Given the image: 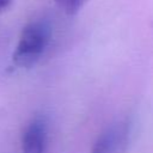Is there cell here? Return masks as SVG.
I'll return each instance as SVG.
<instances>
[{"instance_id": "7a4b0ae2", "label": "cell", "mask_w": 153, "mask_h": 153, "mask_svg": "<svg viewBox=\"0 0 153 153\" xmlns=\"http://www.w3.org/2000/svg\"><path fill=\"white\" fill-rule=\"evenodd\" d=\"M131 123L128 120H118L110 124L93 142L91 153H123L129 145Z\"/></svg>"}, {"instance_id": "6da1fadb", "label": "cell", "mask_w": 153, "mask_h": 153, "mask_svg": "<svg viewBox=\"0 0 153 153\" xmlns=\"http://www.w3.org/2000/svg\"><path fill=\"white\" fill-rule=\"evenodd\" d=\"M51 38V26L39 19L29 23L22 31L12 60L17 67L30 68L42 57Z\"/></svg>"}, {"instance_id": "277c9868", "label": "cell", "mask_w": 153, "mask_h": 153, "mask_svg": "<svg viewBox=\"0 0 153 153\" xmlns=\"http://www.w3.org/2000/svg\"><path fill=\"white\" fill-rule=\"evenodd\" d=\"M55 4L67 14H75L85 5L87 0H54Z\"/></svg>"}, {"instance_id": "5b68a950", "label": "cell", "mask_w": 153, "mask_h": 153, "mask_svg": "<svg viewBox=\"0 0 153 153\" xmlns=\"http://www.w3.org/2000/svg\"><path fill=\"white\" fill-rule=\"evenodd\" d=\"M11 4V0H0V11L6 10Z\"/></svg>"}, {"instance_id": "3957f363", "label": "cell", "mask_w": 153, "mask_h": 153, "mask_svg": "<svg viewBox=\"0 0 153 153\" xmlns=\"http://www.w3.org/2000/svg\"><path fill=\"white\" fill-rule=\"evenodd\" d=\"M48 140V124L43 116L33 117L22 135L23 153H45Z\"/></svg>"}]
</instances>
